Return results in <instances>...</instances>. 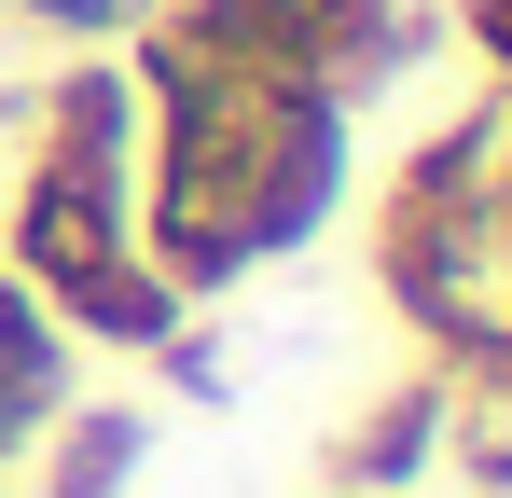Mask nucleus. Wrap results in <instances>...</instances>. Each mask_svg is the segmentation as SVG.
Returning <instances> with one entry per match:
<instances>
[{"instance_id": "nucleus-1", "label": "nucleus", "mask_w": 512, "mask_h": 498, "mask_svg": "<svg viewBox=\"0 0 512 498\" xmlns=\"http://www.w3.org/2000/svg\"><path fill=\"white\" fill-rule=\"evenodd\" d=\"M471 42H485V56L512 70V0H471Z\"/></svg>"}]
</instances>
